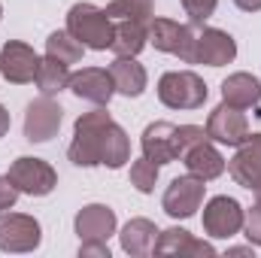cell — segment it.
<instances>
[{"instance_id": "obj_6", "label": "cell", "mask_w": 261, "mask_h": 258, "mask_svg": "<svg viewBox=\"0 0 261 258\" xmlns=\"http://www.w3.org/2000/svg\"><path fill=\"white\" fill-rule=\"evenodd\" d=\"M43 240V228L28 213H0V249L3 252H34Z\"/></svg>"}, {"instance_id": "obj_26", "label": "cell", "mask_w": 261, "mask_h": 258, "mask_svg": "<svg viewBox=\"0 0 261 258\" xmlns=\"http://www.w3.org/2000/svg\"><path fill=\"white\" fill-rule=\"evenodd\" d=\"M155 183H158V164H152L146 155L137 158L130 164V186L143 194H152L155 192Z\"/></svg>"}, {"instance_id": "obj_23", "label": "cell", "mask_w": 261, "mask_h": 258, "mask_svg": "<svg viewBox=\"0 0 261 258\" xmlns=\"http://www.w3.org/2000/svg\"><path fill=\"white\" fill-rule=\"evenodd\" d=\"M37 88H40V94H49V97H55L58 91H64L67 85H70V70L67 64L61 61H55V58H40V67H37Z\"/></svg>"}, {"instance_id": "obj_11", "label": "cell", "mask_w": 261, "mask_h": 258, "mask_svg": "<svg viewBox=\"0 0 261 258\" xmlns=\"http://www.w3.org/2000/svg\"><path fill=\"white\" fill-rule=\"evenodd\" d=\"M237 58V43L228 31L222 28H197L195 37V64L206 67H225Z\"/></svg>"}, {"instance_id": "obj_33", "label": "cell", "mask_w": 261, "mask_h": 258, "mask_svg": "<svg viewBox=\"0 0 261 258\" xmlns=\"http://www.w3.org/2000/svg\"><path fill=\"white\" fill-rule=\"evenodd\" d=\"M231 255H252V246H234V249H228Z\"/></svg>"}, {"instance_id": "obj_15", "label": "cell", "mask_w": 261, "mask_h": 258, "mask_svg": "<svg viewBox=\"0 0 261 258\" xmlns=\"http://www.w3.org/2000/svg\"><path fill=\"white\" fill-rule=\"evenodd\" d=\"M79 100H88L94 107H107L116 94V82L110 76V70L100 67H82L79 73H70V85H67Z\"/></svg>"}, {"instance_id": "obj_20", "label": "cell", "mask_w": 261, "mask_h": 258, "mask_svg": "<svg viewBox=\"0 0 261 258\" xmlns=\"http://www.w3.org/2000/svg\"><path fill=\"white\" fill-rule=\"evenodd\" d=\"M149 43V24L143 21H116V31H113V43H110V52L116 58H137Z\"/></svg>"}, {"instance_id": "obj_12", "label": "cell", "mask_w": 261, "mask_h": 258, "mask_svg": "<svg viewBox=\"0 0 261 258\" xmlns=\"http://www.w3.org/2000/svg\"><path fill=\"white\" fill-rule=\"evenodd\" d=\"M37 67H40V55L28 43H21V40L3 43V49H0V73H3L6 82L28 85V82L37 79Z\"/></svg>"}, {"instance_id": "obj_2", "label": "cell", "mask_w": 261, "mask_h": 258, "mask_svg": "<svg viewBox=\"0 0 261 258\" xmlns=\"http://www.w3.org/2000/svg\"><path fill=\"white\" fill-rule=\"evenodd\" d=\"M67 31H70L85 49L107 52L110 43H113L116 21L107 15V9H100V6H94V3H73L70 12H67Z\"/></svg>"}, {"instance_id": "obj_5", "label": "cell", "mask_w": 261, "mask_h": 258, "mask_svg": "<svg viewBox=\"0 0 261 258\" xmlns=\"http://www.w3.org/2000/svg\"><path fill=\"white\" fill-rule=\"evenodd\" d=\"M9 183L18 189L21 194H31V197H46V194L55 192L58 186V173L49 161L43 158H31V155H21L9 164Z\"/></svg>"}, {"instance_id": "obj_21", "label": "cell", "mask_w": 261, "mask_h": 258, "mask_svg": "<svg viewBox=\"0 0 261 258\" xmlns=\"http://www.w3.org/2000/svg\"><path fill=\"white\" fill-rule=\"evenodd\" d=\"M110 76L116 82V91L125 97H140L149 85V73L137 58H116L110 64Z\"/></svg>"}, {"instance_id": "obj_14", "label": "cell", "mask_w": 261, "mask_h": 258, "mask_svg": "<svg viewBox=\"0 0 261 258\" xmlns=\"http://www.w3.org/2000/svg\"><path fill=\"white\" fill-rule=\"evenodd\" d=\"M228 173L234 176L237 186H243L249 192H258L261 189V134H249L237 146L234 158L228 161Z\"/></svg>"}, {"instance_id": "obj_9", "label": "cell", "mask_w": 261, "mask_h": 258, "mask_svg": "<svg viewBox=\"0 0 261 258\" xmlns=\"http://www.w3.org/2000/svg\"><path fill=\"white\" fill-rule=\"evenodd\" d=\"M61 122H64V110L58 107V100H52L49 94H40L24 110V140H31V143H49L58 134Z\"/></svg>"}, {"instance_id": "obj_29", "label": "cell", "mask_w": 261, "mask_h": 258, "mask_svg": "<svg viewBox=\"0 0 261 258\" xmlns=\"http://www.w3.org/2000/svg\"><path fill=\"white\" fill-rule=\"evenodd\" d=\"M18 189L9 183V176H0V213L3 210H12L15 207V200H18Z\"/></svg>"}, {"instance_id": "obj_35", "label": "cell", "mask_w": 261, "mask_h": 258, "mask_svg": "<svg viewBox=\"0 0 261 258\" xmlns=\"http://www.w3.org/2000/svg\"><path fill=\"white\" fill-rule=\"evenodd\" d=\"M0 18H3V3H0Z\"/></svg>"}, {"instance_id": "obj_22", "label": "cell", "mask_w": 261, "mask_h": 258, "mask_svg": "<svg viewBox=\"0 0 261 258\" xmlns=\"http://www.w3.org/2000/svg\"><path fill=\"white\" fill-rule=\"evenodd\" d=\"M119 240H122V249H125L130 258H143L155 249L158 228H155V222H149V219H130L128 225L122 228Z\"/></svg>"}, {"instance_id": "obj_8", "label": "cell", "mask_w": 261, "mask_h": 258, "mask_svg": "<svg viewBox=\"0 0 261 258\" xmlns=\"http://www.w3.org/2000/svg\"><path fill=\"white\" fill-rule=\"evenodd\" d=\"M243 219H246V210L228 194H219V197L206 200V207H203V231L216 240H231L234 234H240Z\"/></svg>"}, {"instance_id": "obj_1", "label": "cell", "mask_w": 261, "mask_h": 258, "mask_svg": "<svg viewBox=\"0 0 261 258\" xmlns=\"http://www.w3.org/2000/svg\"><path fill=\"white\" fill-rule=\"evenodd\" d=\"M67 158L76 167H100L103 164L110 170H119L130 161V140L125 128L100 107V110L82 113L76 119Z\"/></svg>"}, {"instance_id": "obj_25", "label": "cell", "mask_w": 261, "mask_h": 258, "mask_svg": "<svg viewBox=\"0 0 261 258\" xmlns=\"http://www.w3.org/2000/svg\"><path fill=\"white\" fill-rule=\"evenodd\" d=\"M107 9V15L113 18V21H143V24H149L155 15V9H152V0H113V3H107L103 6Z\"/></svg>"}, {"instance_id": "obj_34", "label": "cell", "mask_w": 261, "mask_h": 258, "mask_svg": "<svg viewBox=\"0 0 261 258\" xmlns=\"http://www.w3.org/2000/svg\"><path fill=\"white\" fill-rule=\"evenodd\" d=\"M255 197H258V203H261V189H258V192H255Z\"/></svg>"}, {"instance_id": "obj_10", "label": "cell", "mask_w": 261, "mask_h": 258, "mask_svg": "<svg viewBox=\"0 0 261 258\" xmlns=\"http://www.w3.org/2000/svg\"><path fill=\"white\" fill-rule=\"evenodd\" d=\"M206 137L213 143H222V146H240L246 137H249V122H246V113L237 110V107H228L225 100L210 113L206 119Z\"/></svg>"}, {"instance_id": "obj_27", "label": "cell", "mask_w": 261, "mask_h": 258, "mask_svg": "<svg viewBox=\"0 0 261 258\" xmlns=\"http://www.w3.org/2000/svg\"><path fill=\"white\" fill-rule=\"evenodd\" d=\"M182 3V9H186V15H189V21L192 24H203L213 12H216V6H219V0H179Z\"/></svg>"}, {"instance_id": "obj_13", "label": "cell", "mask_w": 261, "mask_h": 258, "mask_svg": "<svg viewBox=\"0 0 261 258\" xmlns=\"http://www.w3.org/2000/svg\"><path fill=\"white\" fill-rule=\"evenodd\" d=\"M140 146H143V155L152 164H158V167H164V164H170V161H176L182 155L176 125H170V122H152V125H146L143 137H140Z\"/></svg>"}, {"instance_id": "obj_7", "label": "cell", "mask_w": 261, "mask_h": 258, "mask_svg": "<svg viewBox=\"0 0 261 258\" xmlns=\"http://www.w3.org/2000/svg\"><path fill=\"white\" fill-rule=\"evenodd\" d=\"M203 194H206V186L203 179L189 173V176H176L170 179V186L164 189V197H161V210L170 216V219H192L200 203H203Z\"/></svg>"}, {"instance_id": "obj_17", "label": "cell", "mask_w": 261, "mask_h": 258, "mask_svg": "<svg viewBox=\"0 0 261 258\" xmlns=\"http://www.w3.org/2000/svg\"><path fill=\"white\" fill-rule=\"evenodd\" d=\"M158 255H179V258H213L216 255V246L206 243V240H197L195 234H189L186 228H167V231H158V240H155V249Z\"/></svg>"}, {"instance_id": "obj_24", "label": "cell", "mask_w": 261, "mask_h": 258, "mask_svg": "<svg viewBox=\"0 0 261 258\" xmlns=\"http://www.w3.org/2000/svg\"><path fill=\"white\" fill-rule=\"evenodd\" d=\"M82 52H85V46L70 34V31H52L49 34V40H46V55L49 58H55V61H61V64H79L82 61Z\"/></svg>"}, {"instance_id": "obj_32", "label": "cell", "mask_w": 261, "mask_h": 258, "mask_svg": "<svg viewBox=\"0 0 261 258\" xmlns=\"http://www.w3.org/2000/svg\"><path fill=\"white\" fill-rule=\"evenodd\" d=\"M9 125H12V122H9V113H6V107L0 104V137H6V131H9Z\"/></svg>"}, {"instance_id": "obj_3", "label": "cell", "mask_w": 261, "mask_h": 258, "mask_svg": "<svg viewBox=\"0 0 261 258\" xmlns=\"http://www.w3.org/2000/svg\"><path fill=\"white\" fill-rule=\"evenodd\" d=\"M210 97L206 82L192 70H170L158 79V100L167 110H200Z\"/></svg>"}, {"instance_id": "obj_4", "label": "cell", "mask_w": 261, "mask_h": 258, "mask_svg": "<svg viewBox=\"0 0 261 258\" xmlns=\"http://www.w3.org/2000/svg\"><path fill=\"white\" fill-rule=\"evenodd\" d=\"M195 37L197 24H179L173 18H152L149 21V43L158 52L176 55L186 64H195Z\"/></svg>"}, {"instance_id": "obj_28", "label": "cell", "mask_w": 261, "mask_h": 258, "mask_svg": "<svg viewBox=\"0 0 261 258\" xmlns=\"http://www.w3.org/2000/svg\"><path fill=\"white\" fill-rule=\"evenodd\" d=\"M243 231H246V240H249L252 246H261V203H255L252 210H246Z\"/></svg>"}, {"instance_id": "obj_30", "label": "cell", "mask_w": 261, "mask_h": 258, "mask_svg": "<svg viewBox=\"0 0 261 258\" xmlns=\"http://www.w3.org/2000/svg\"><path fill=\"white\" fill-rule=\"evenodd\" d=\"M79 258H110V246L103 240H85L79 243Z\"/></svg>"}, {"instance_id": "obj_19", "label": "cell", "mask_w": 261, "mask_h": 258, "mask_svg": "<svg viewBox=\"0 0 261 258\" xmlns=\"http://www.w3.org/2000/svg\"><path fill=\"white\" fill-rule=\"evenodd\" d=\"M222 100H225L228 107H237V110L258 107V100H261L258 76H252V73H231V76L222 82Z\"/></svg>"}, {"instance_id": "obj_16", "label": "cell", "mask_w": 261, "mask_h": 258, "mask_svg": "<svg viewBox=\"0 0 261 258\" xmlns=\"http://www.w3.org/2000/svg\"><path fill=\"white\" fill-rule=\"evenodd\" d=\"M73 231H76L79 243H85V240H103L107 243L116 234V210H110L107 203H88L76 213Z\"/></svg>"}, {"instance_id": "obj_31", "label": "cell", "mask_w": 261, "mask_h": 258, "mask_svg": "<svg viewBox=\"0 0 261 258\" xmlns=\"http://www.w3.org/2000/svg\"><path fill=\"white\" fill-rule=\"evenodd\" d=\"M234 3H237L243 12H258L261 9V0H234Z\"/></svg>"}, {"instance_id": "obj_18", "label": "cell", "mask_w": 261, "mask_h": 258, "mask_svg": "<svg viewBox=\"0 0 261 258\" xmlns=\"http://www.w3.org/2000/svg\"><path fill=\"white\" fill-rule=\"evenodd\" d=\"M179 158H182L186 170H189V173H195V176H200L203 183L219 179V176L225 173V167H228V161L222 158V152L213 146V140H210V137H206V140H197L195 146H189Z\"/></svg>"}]
</instances>
